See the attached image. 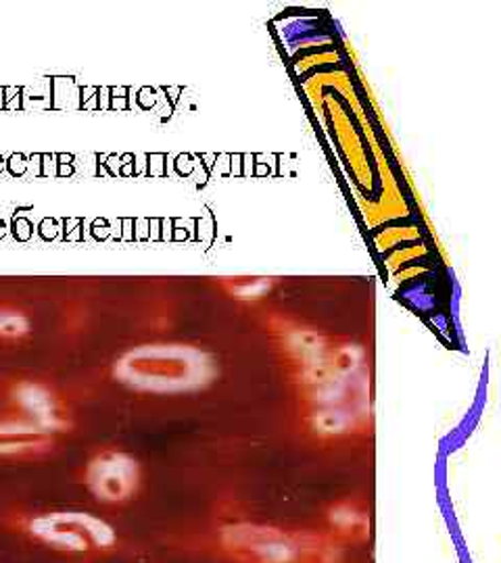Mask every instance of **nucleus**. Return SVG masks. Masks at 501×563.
Instances as JSON below:
<instances>
[{"mask_svg": "<svg viewBox=\"0 0 501 563\" xmlns=\"http://www.w3.org/2000/svg\"><path fill=\"white\" fill-rule=\"evenodd\" d=\"M13 399L23 411V420L41 426L51 434L65 426L59 413V402L41 384H21L15 388Z\"/></svg>", "mask_w": 501, "mask_h": 563, "instance_id": "5", "label": "nucleus"}, {"mask_svg": "<svg viewBox=\"0 0 501 563\" xmlns=\"http://www.w3.org/2000/svg\"><path fill=\"white\" fill-rule=\"evenodd\" d=\"M221 544L242 563H293L299 558V544L288 534L260 523L226 526Z\"/></svg>", "mask_w": 501, "mask_h": 563, "instance_id": "3", "label": "nucleus"}, {"mask_svg": "<svg viewBox=\"0 0 501 563\" xmlns=\"http://www.w3.org/2000/svg\"><path fill=\"white\" fill-rule=\"evenodd\" d=\"M123 383L144 390H178L205 378L200 355L176 349H144L128 355L118 367Z\"/></svg>", "mask_w": 501, "mask_h": 563, "instance_id": "2", "label": "nucleus"}, {"mask_svg": "<svg viewBox=\"0 0 501 563\" xmlns=\"http://www.w3.org/2000/svg\"><path fill=\"white\" fill-rule=\"evenodd\" d=\"M51 444V432L28 420L0 422V460L21 457L44 451Z\"/></svg>", "mask_w": 501, "mask_h": 563, "instance_id": "6", "label": "nucleus"}, {"mask_svg": "<svg viewBox=\"0 0 501 563\" xmlns=\"http://www.w3.org/2000/svg\"><path fill=\"white\" fill-rule=\"evenodd\" d=\"M314 426L324 434H341L351 426V416L339 407H326L316 413Z\"/></svg>", "mask_w": 501, "mask_h": 563, "instance_id": "7", "label": "nucleus"}, {"mask_svg": "<svg viewBox=\"0 0 501 563\" xmlns=\"http://www.w3.org/2000/svg\"><path fill=\"white\" fill-rule=\"evenodd\" d=\"M330 522H333V526H337L345 534L366 532V526H368L363 514H358V511L351 509V507H337V509L330 514Z\"/></svg>", "mask_w": 501, "mask_h": 563, "instance_id": "8", "label": "nucleus"}, {"mask_svg": "<svg viewBox=\"0 0 501 563\" xmlns=\"http://www.w3.org/2000/svg\"><path fill=\"white\" fill-rule=\"evenodd\" d=\"M25 532L53 551L67 555H88L111 551L118 543L116 528L86 511H48L34 516Z\"/></svg>", "mask_w": 501, "mask_h": 563, "instance_id": "1", "label": "nucleus"}, {"mask_svg": "<svg viewBox=\"0 0 501 563\" xmlns=\"http://www.w3.org/2000/svg\"><path fill=\"white\" fill-rule=\"evenodd\" d=\"M141 483L139 463L123 453H102L86 470V486L100 504L130 501Z\"/></svg>", "mask_w": 501, "mask_h": 563, "instance_id": "4", "label": "nucleus"}]
</instances>
